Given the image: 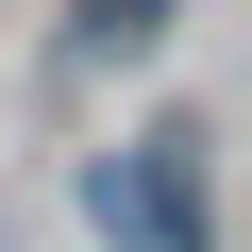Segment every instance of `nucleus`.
Returning <instances> with one entry per match:
<instances>
[{
  "label": "nucleus",
  "instance_id": "f257e3e1",
  "mask_svg": "<svg viewBox=\"0 0 252 252\" xmlns=\"http://www.w3.org/2000/svg\"><path fill=\"white\" fill-rule=\"evenodd\" d=\"M84 219H101V235H135V252H202V118H152L135 152H101Z\"/></svg>",
  "mask_w": 252,
  "mask_h": 252
}]
</instances>
